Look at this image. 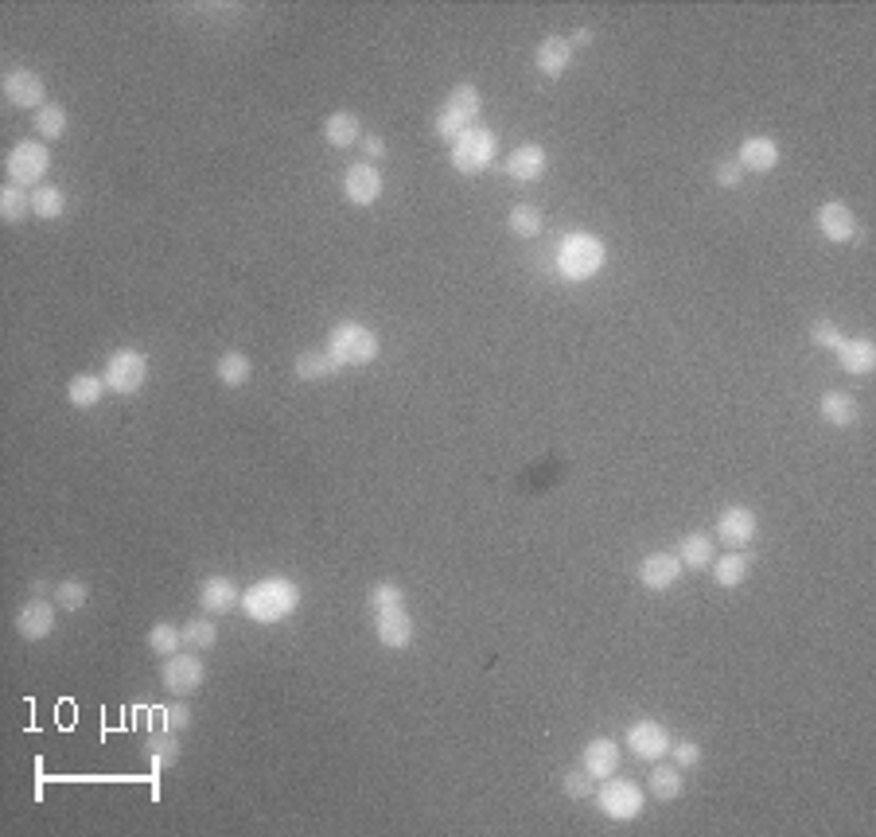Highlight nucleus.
<instances>
[{
  "label": "nucleus",
  "mask_w": 876,
  "mask_h": 837,
  "mask_svg": "<svg viewBox=\"0 0 876 837\" xmlns=\"http://www.w3.org/2000/svg\"><path fill=\"white\" fill-rule=\"evenodd\" d=\"M4 172H8V183L36 191V187H43V176L51 172V148L43 145V141H20V145H12L8 156H4Z\"/></svg>",
  "instance_id": "nucleus-6"
},
{
  "label": "nucleus",
  "mask_w": 876,
  "mask_h": 837,
  "mask_svg": "<svg viewBox=\"0 0 876 837\" xmlns=\"http://www.w3.org/2000/svg\"><path fill=\"white\" fill-rule=\"evenodd\" d=\"M503 172H507L514 183H538L549 172V152L542 145H518L511 156H507Z\"/></svg>",
  "instance_id": "nucleus-19"
},
{
  "label": "nucleus",
  "mask_w": 876,
  "mask_h": 837,
  "mask_svg": "<svg viewBox=\"0 0 876 837\" xmlns=\"http://www.w3.org/2000/svg\"><path fill=\"white\" fill-rule=\"evenodd\" d=\"M682 561H678V553H666V549H658V553H647L643 561H639V584L647 588V592H666V588H674V584L682 581Z\"/></svg>",
  "instance_id": "nucleus-15"
},
{
  "label": "nucleus",
  "mask_w": 876,
  "mask_h": 837,
  "mask_svg": "<svg viewBox=\"0 0 876 837\" xmlns=\"http://www.w3.org/2000/svg\"><path fill=\"white\" fill-rule=\"evenodd\" d=\"M623 764V748L616 740H608V736H596V740H588L581 752V767L592 775V779H612Z\"/></svg>",
  "instance_id": "nucleus-18"
},
{
  "label": "nucleus",
  "mask_w": 876,
  "mask_h": 837,
  "mask_svg": "<svg viewBox=\"0 0 876 837\" xmlns=\"http://www.w3.org/2000/svg\"><path fill=\"white\" fill-rule=\"evenodd\" d=\"M164 728H172V732L191 728V705H183V701L168 705V709H164Z\"/></svg>",
  "instance_id": "nucleus-44"
},
{
  "label": "nucleus",
  "mask_w": 876,
  "mask_h": 837,
  "mask_svg": "<svg viewBox=\"0 0 876 837\" xmlns=\"http://www.w3.org/2000/svg\"><path fill=\"white\" fill-rule=\"evenodd\" d=\"M215 374H219L222 386L238 390V386H246V382L254 378V363H250V355H242V351H222L219 363H215Z\"/></svg>",
  "instance_id": "nucleus-31"
},
{
  "label": "nucleus",
  "mask_w": 876,
  "mask_h": 837,
  "mask_svg": "<svg viewBox=\"0 0 876 837\" xmlns=\"http://www.w3.org/2000/svg\"><path fill=\"white\" fill-rule=\"evenodd\" d=\"M561 787H565V795H569V799H577V802L592 799V795H596V779H592L584 767H577V771H565V783H561Z\"/></svg>",
  "instance_id": "nucleus-41"
},
{
  "label": "nucleus",
  "mask_w": 876,
  "mask_h": 837,
  "mask_svg": "<svg viewBox=\"0 0 876 837\" xmlns=\"http://www.w3.org/2000/svg\"><path fill=\"white\" fill-rule=\"evenodd\" d=\"M374 635L386 651H409L417 639V623L405 608H390V612H374Z\"/></svg>",
  "instance_id": "nucleus-13"
},
{
  "label": "nucleus",
  "mask_w": 876,
  "mask_h": 837,
  "mask_svg": "<svg viewBox=\"0 0 876 837\" xmlns=\"http://www.w3.org/2000/svg\"><path fill=\"white\" fill-rule=\"evenodd\" d=\"M106 394H110V386L102 374H74L67 382V401L74 409H94V405H102Z\"/></svg>",
  "instance_id": "nucleus-26"
},
{
  "label": "nucleus",
  "mask_w": 876,
  "mask_h": 837,
  "mask_svg": "<svg viewBox=\"0 0 876 837\" xmlns=\"http://www.w3.org/2000/svg\"><path fill=\"white\" fill-rule=\"evenodd\" d=\"M47 592H55L47 581H32V596H47Z\"/></svg>",
  "instance_id": "nucleus-48"
},
{
  "label": "nucleus",
  "mask_w": 876,
  "mask_h": 837,
  "mask_svg": "<svg viewBox=\"0 0 876 837\" xmlns=\"http://www.w3.org/2000/svg\"><path fill=\"white\" fill-rule=\"evenodd\" d=\"M760 534V518L756 510L744 507V503H732L717 514V542L732 549H748Z\"/></svg>",
  "instance_id": "nucleus-11"
},
{
  "label": "nucleus",
  "mask_w": 876,
  "mask_h": 837,
  "mask_svg": "<svg viewBox=\"0 0 876 837\" xmlns=\"http://www.w3.org/2000/svg\"><path fill=\"white\" fill-rule=\"evenodd\" d=\"M51 631H55V604H47L43 596L24 600L16 612V635L28 643H43V639H51Z\"/></svg>",
  "instance_id": "nucleus-16"
},
{
  "label": "nucleus",
  "mask_w": 876,
  "mask_h": 837,
  "mask_svg": "<svg viewBox=\"0 0 876 837\" xmlns=\"http://www.w3.org/2000/svg\"><path fill=\"white\" fill-rule=\"evenodd\" d=\"M553 261H557V277H561V281L584 285V281L600 277V269H604V261H608V250H604V242H600L596 234H588V230H569V234L561 238Z\"/></svg>",
  "instance_id": "nucleus-2"
},
{
  "label": "nucleus",
  "mask_w": 876,
  "mask_h": 837,
  "mask_svg": "<svg viewBox=\"0 0 876 837\" xmlns=\"http://www.w3.org/2000/svg\"><path fill=\"white\" fill-rule=\"evenodd\" d=\"M55 608H63V612H82L86 608V600H90V584L86 581H59L55 584Z\"/></svg>",
  "instance_id": "nucleus-39"
},
{
  "label": "nucleus",
  "mask_w": 876,
  "mask_h": 837,
  "mask_svg": "<svg viewBox=\"0 0 876 837\" xmlns=\"http://www.w3.org/2000/svg\"><path fill=\"white\" fill-rule=\"evenodd\" d=\"M28 215H32V191H28V187H16V183L0 187V219L24 222Z\"/></svg>",
  "instance_id": "nucleus-36"
},
{
  "label": "nucleus",
  "mask_w": 876,
  "mask_h": 837,
  "mask_svg": "<svg viewBox=\"0 0 876 837\" xmlns=\"http://www.w3.org/2000/svg\"><path fill=\"white\" fill-rule=\"evenodd\" d=\"M382 191H386V180H382V172H378V164H351L347 168V176H343V195H347V203H355V207H370V203H378L382 199Z\"/></svg>",
  "instance_id": "nucleus-14"
},
{
  "label": "nucleus",
  "mask_w": 876,
  "mask_h": 837,
  "mask_svg": "<svg viewBox=\"0 0 876 837\" xmlns=\"http://www.w3.org/2000/svg\"><path fill=\"white\" fill-rule=\"evenodd\" d=\"M623 744H627V752H631L635 760H643V764H658V760L670 756L674 736H670V728L662 725V721H647V717H643V721L627 725Z\"/></svg>",
  "instance_id": "nucleus-10"
},
{
  "label": "nucleus",
  "mask_w": 876,
  "mask_h": 837,
  "mask_svg": "<svg viewBox=\"0 0 876 837\" xmlns=\"http://www.w3.org/2000/svg\"><path fill=\"white\" fill-rule=\"evenodd\" d=\"M647 787H651V795H655L658 802H674L682 795V787H686V775H682L678 764H655Z\"/></svg>",
  "instance_id": "nucleus-34"
},
{
  "label": "nucleus",
  "mask_w": 876,
  "mask_h": 837,
  "mask_svg": "<svg viewBox=\"0 0 876 837\" xmlns=\"http://www.w3.org/2000/svg\"><path fill=\"white\" fill-rule=\"evenodd\" d=\"M32 215L43 222H55L67 215V195H63V187H55V183H43L32 191Z\"/></svg>",
  "instance_id": "nucleus-35"
},
{
  "label": "nucleus",
  "mask_w": 876,
  "mask_h": 837,
  "mask_svg": "<svg viewBox=\"0 0 876 837\" xmlns=\"http://www.w3.org/2000/svg\"><path fill=\"white\" fill-rule=\"evenodd\" d=\"M238 608L250 623H261V627L285 623L300 608V584L289 581V577H261L242 592Z\"/></svg>",
  "instance_id": "nucleus-1"
},
{
  "label": "nucleus",
  "mask_w": 876,
  "mask_h": 837,
  "mask_svg": "<svg viewBox=\"0 0 876 837\" xmlns=\"http://www.w3.org/2000/svg\"><path fill=\"white\" fill-rule=\"evenodd\" d=\"M779 160H783V148L775 145L771 137H764V133L744 137V145H740V152H736V164H740L744 172H752V176H767V172H775Z\"/></svg>",
  "instance_id": "nucleus-17"
},
{
  "label": "nucleus",
  "mask_w": 876,
  "mask_h": 837,
  "mask_svg": "<svg viewBox=\"0 0 876 837\" xmlns=\"http://www.w3.org/2000/svg\"><path fill=\"white\" fill-rule=\"evenodd\" d=\"M145 752L152 767L156 771H164V767H176L180 764V736L172 732V728H164V732H152L145 740Z\"/></svg>",
  "instance_id": "nucleus-32"
},
{
  "label": "nucleus",
  "mask_w": 876,
  "mask_h": 837,
  "mask_svg": "<svg viewBox=\"0 0 876 837\" xmlns=\"http://www.w3.org/2000/svg\"><path fill=\"white\" fill-rule=\"evenodd\" d=\"M573 63V43L565 36H546L534 51V67L546 74V78H561Z\"/></svg>",
  "instance_id": "nucleus-22"
},
{
  "label": "nucleus",
  "mask_w": 876,
  "mask_h": 837,
  "mask_svg": "<svg viewBox=\"0 0 876 837\" xmlns=\"http://www.w3.org/2000/svg\"><path fill=\"white\" fill-rule=\"evenodd\" d=\"M713 557H717V542H713L709 534H690V538L678 542V561H682V569H690V573L709 569Z\"/></svg>",
  "instance_id": "nucleus-29"
},
{
  "label": "nucleus",
  "mask_w": 876,
  "mask_h": 837,
  "mask_svg": "<svg viewBox=\"0 0 876 837\" xmlns=\"http://www.w3.org/2000/svg\"><path fill=\"white\" fill-rule=\"evenodd\" d=\"M148 651H152L156 658L180 655V651H183V627L168 623V619L152 623V627H148Z\"/></svg>",
  "instance_id": "nucleus-33"
},
{
  "label": "nucleus",
  "mask_w": 876,
  "mask_h": 837,
  "mask_svg": "<svg viewBox=\"0 0 876 837\" xmlns=\"http://www.w3.org/2000/svg\"><path fill=\"white\" fill-rule=\"evenodd\" d=\"M160 682L172 697H191L195 690H203L207 682V662L199 658V651H180V655L164 658L160 666Z\"/></svg>",
  "instance_id": "nucleus-9"
},
{
  "label": "nucleus",
  "mask_w": 876,
  "mask_h": 837,
  "mask_svg": "<svg viewBox=\"0 0 876 837\" xmlns=\"http://www.w3.org/2000/svg\"><path fill=\"white\" fill-rule=\"evenodd\" d=\"M495 156H499V137L487 125H475L468 133H460L452 141V152H448V160L460 176H479L483 168L495 164Z\"/></svg>",
  "instance_id": "nucleus-5"
},
{
  "label": "nucleus",
  "mask_w": 876,
  "mask_h": 837,
  "mask_svg": "<svg viewBox=\"0 0 876 837\" xmlns=\"http://www.w3.org/2000/svg\"><path fill=\"white\" fill-rule=\"evenodd\" d=\"M834 355H838V363L845 374L865 378V374H873L876 370V343L873 339H841V347L834 351Z\"/></svg>",
  "instance_id": "nucleus-23"
},
{
  "label": "nucleus",
  "mask_w": 876,
  "mask_h": 837,
  "mask_svg": "<svg viewBox=\"0 0 876 837\" xmlns=\"http://www.w3.org/2000/svg\"><path fill=\"white\" fill-rule=\"evenodd\" d=\"M359 145H363V152H366V164H374V160H386V141H382V137H363Z\"/></svg>",
  "instance_id": "nucleus-46"
},
{
  "label": "nucleus",
  "mask_w": 876,
  "mask_h": 837,
  "mask_svg": "<svg viewBox=\"0 0 876 837\" xmlns=\"http://www.w3.org/2000/svg\"><path fill=\"white\" fill-rule=\"evenodd\" d=\"M810 339L818 343V347H826V351H838L841 347V328L838 324H830V320H814V328H810Z\"/></svg>",
  "instance_id": "nucleus-43"
},
{
  "label": "nucleus",
  "mask_w": 876,
  "mask_h": 837,
  "mask_svg": "<svg viewBox=\"0 0 876 837\" xmlns=\"http://www.w3.org/2000/svg\"><path fill=\"white\" fill-rule=\"evenodd\" d=\"M183 647H187V651H199V655L215 651V647H219V623H215V616L187 619V623H183Z\"/></svg>",
  "instance_id": "nucleus-30"
},
{
  "label": "nucleus",
  "mask_w": 876,
  "mask_h": 837,
  "mask_svg": "<svg viewBox=\"0 0 876 837\" xmlns=\"http://www.w3.org/2000/svg\"><path fill=\"white\" fill-rule=\"evenodd\" d=\"M596 806H600V814L612 818V822H635V818L643 814V806H647V795H643V787H639L635 779L612 775V779H604V787L596 791Z\"/></svg>",
  "instance_id": "nucleus-7"
},
{
  "label": "nucleus",
  "mask_w": 876,
  "mask_h": 837,
  "mask_svg": "<svg viewBox=\"0 0 876 837\" xmlns=\"http://www.w3.org/2000/svg\"><path fill=\"white\" fill-rule=\"evenodd\" d=\"M744 176H748V172H744L736 160H729V164H721V168H717V183H721L725 191H736V187L744 183Z\"/></svg>",
  "instance_id": "nucleus-45"
},
{
  "label": "nucleus",
  "mask_w": 876,
  "mask_h": 837,
  "mask_svg": "<svg viewBox=\"0 0 876 837\" xmlns=\"http://www.w3.org/2000/svg\"><path fill=\"white\" fill-rule=\"evenodd\" d=\"M670 756H674V764L682 767V771H694V767H701V744H694V740H674V744H670Z\"/></svg>",
  "instance_id": "nucleus-42"
},
{
  "label": "nucleus",
  "mask_w": 876,
  "mask_h": 837,
  "mask_svg": "<svg viewBox=\"0 0 876 837\" xmlns=\"http://www.w3.org/2000/svg\"><path fill=\"white\" fill-rule=\"evenodd\" d=\"M67 129H71V113H67V106L47 102L43 110H36V133L43 137V141H59V137H67Z\"/></svg>",
  "instance_id": "nucleus-37"
},
{
  "label": "nucleus",
  "mask_w": 876,
  "mask_h": 837,
  "mask_svg": "<svg viewBox=\"0 0 876 837\" xmlns=\"http://www.w3.org/2000/svg\"><path fill=\"white\" fill-rule=\"evenodd\" d=\"M569 43H573V51H577V47H584V43H592V32H588V28H581V32L569 39Z\"/></svg>",
  "instance_id": "nucleus-47"
},
{
  "label": "nucleus",
  "mask_w": 876,
  "mask_h": 837,
  "mask_svg": "<svg viewBox=\"0 0 876 837\" xmlns=\"http://www.w3.org/2000/svg\"><path fill=\"white\" fill-rule=\"evenodd\" d=\"M818 413H822L826 425H834V429H849V425H857L861 405H857L853 394H845V390H830V394H822V401H818Z\"/></svg>",
  "instance_id": "nucleus-24"
},
{
  "label": "nucleus",
  "mask_w": 876,
  "mask_h": 837,
  "mask_svg": "<svg viewBox=\"0 0 876 837\" xmlns=\"http://www.w3.org/2000/svg\"><path fill=\"white\" fill-rule=\"evenodd\" d=\"M292 370H296L300 382H328L343 366L335 363L328 351H300V355L292 359Z\"/></svg>",
  "instance_id": "nucleus-28"
},
{
  "label": "nucleus",
  "mask_w": 876,
  "mask_h": 837,
  "mask_svg": "<svg viewBox=\"0 0 876 837\" xmlns=\"http://www.w3.org/2000/svg\"><path fill=\"white\" fill-rule=\"evenodd\" d=\"M818 230H822V238H826V242L845 246V242H853V238H857V219H853V211H849L845 203L830 199V203H822V207H818Z\"/></svg>",
  "instance_id": "nucleus-21"
},
{
  "label": "nucleus",
  "mask_w": 876,
  "mask_h": 837,
  "mask_svg": "<svg viewBox=\"0 0 876 837\" xmlns=\"http://www.w3.org/2000/svg\"><path fill=\"white\" fill-rule=\"evenodd\" d=\"M370 612H390V608H405V588L394 581H378L366 596Z\"/></svg>",
  "instance_id": "nucleus-40"
},
{
  "label": "nucleus",
  "mask_w": 876,
  "mask_h": 837,
  "mask_svg": "<svg viewBox=\"0 0 876 837\" xmlns=\"http://www.w3.org/2000/svg\"><path fill=\"white\" fill-rule=\"evenodd\" d=\"M110 394H121V398H133L141 386L148 382V359L133 347H121L106 359V370H102Z\"/></svg>",
  "instance_id": "nucleus-8"
},
{
  "label": "nucleus",
  "mask_w": 876,
  "mask_h": 837,
  "mask_svg": "<svg viewBox=\"0 0 876 837\" xmlns=\"http://www.w3.org/2000/svg\"><path fill=\"white\" fill-rule=\"evenodd\" d=\"M709 569H713V581L721 584V588H736V584H744V577H748L752 557H748V549H729V553L713 557Z\"/></svg>",
  "instance_id": "nucleus-27"
},
{
  "label": "nucleus",
  "mask_w": 876,
  "mask_h": 837,
  "mask_svg": "<svg viewBox=\"0 0 876 837\" xmlns=\"http://www.w3.org/2000/svg\"><path fill=\"white\" fill-rule=\"evenodd\" d=\"M479 113H483V94H479V86H472V82H460L448 98H444V106H440L437 113V137L440 141H456L460 133H468V129H475L479 125Z\"/></svg>",
  "instance_id": "nucleus-4"
},
{
  "label": "nucleus",
  "mask_w": 876,
  "mask_h": 837,
  "mask_svg": "<svg viewBox=\"0 0 876 837\" xmlns=\"http://www.w3.org/2000/svg\"><path fill=\"white\" fill-rule=\"evenodd\" d=\"M324 141H328L331 148L359 145V141H363V121H359L351 110L328 113V121H324Z\"/></svg>",
  "instance_id": "nucleus-25"
},
{
  "label": "nucleus",
  "mask_w": 876,
  "mask_h": 837,
  "mask_svg": "<svg viewBox=\"0 0 876 837\" xmlns=\"http://www.w3.org/2000/svg\"><path fill=\"white\" fill-rule=\"evenodd\" d=\"M0 90H4V102L16 106V110L36 113L47 106V82H43L36 71H28V67H16V71L4 74Z\"/></svg>",
  "instance_id": "nucleus-12"
},
{
  "label": "nucleus",
  "mask_w": 876,
  "mask_h": 837,
  "mask_svg": "<svg viewBox=\"0 0 876 837\" xmlns=\"http://www.w3.org/2000/svg\"><path fill=\"white\" fill-rule=\"evenodd\" d=\"M238 604H242V592L230 577H207L199 584V608L207 616H230L238 612Z\"/></svg>",
  "instance_id": "nucleus-20"
},
{
  "label": "nucleus",
  "mask_w": 876,
  "mask_h": 837,
  "mask_svg": "<svg viewBox=\"0 0 876 837\" xmlns=\"http://www.w3.org/2000/svg\"><path fill=\"white\" fill-rule=\"evenodd\" d=\"M542 211L534 207V203H518L511 207V215H507V230H511L514 238H538L542 234Z\"/></svg>",
  "instance_id": "nucleus-38"
},
{
  "label": "nucleus",
  "mask_w": 876,
  "mask_h": 837,
  "mask_svg": "<svg viewBox=\"0 0 876 837\" xmlns=\"http://www.w3.org/2000/svg\"><path fill=\"white\" fill-rule=\"evenodd\" d=\"M378 351H382L378 335L359 320H339L328 331V355L339 366H370L378 359Z\"/></svg>",
  "instance_id": "nucleus-3"
}]
</instances>
